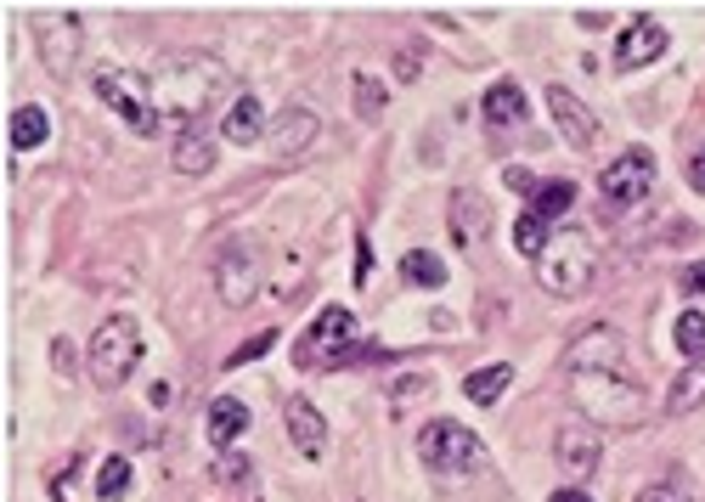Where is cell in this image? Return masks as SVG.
<instances>
[{"mask_svg": "<svg viewBox=\"0 0 705 502\" xmlns=\"http://www.w3.org/2000/svg\"><path fill=\"white\" fill-rule=\"evenodd\" d=\"M147 79H153L158 114L182 119V125H198V119L232 91V73H226L215 57H204V51H169V57L153 62Z\"/></svg>", "mask_w": 705, "mask_h": 502, "instance_id": "6da1fadb", "label": "cell"}, {"mask_svg": "<svg viewBox=\"0 0 705 502\" xmlns=\"http://www.w3.org/2000/svg\"><path fill=\"white\" fill-rule=\"evenodd\" d=\"M570 401L598 430H644L655 417V395L633 373H570Z\"/></svg>", "mask_w": 705, "mask_h": 502, "instance_id": "7a4b0ae2", "label": "cell"}, {"mask_svg": "<svg viewBox=\"0 0 705 502\" xmlns=\"http://www.w3.org/2000/svg\"><path fill=\"white\" fill-rule=\"evenodd\" d=\"M593 277H598V255H593L587 232L565 226V232L548 243V255L537 260V283H542V294H554V299H576V294L593 288Z\"/></svg>", "mask_w": 705, "mask_h": 502, "instance_id": "3957f363", "label": "cell"}, {"mask_svg": "<svg viewBox=\"0 0 705 502\" xmlns=\"http://www.w3.org/2000/svg\"><path fill=\"white\" fill-rule=\"evenodd\" d=\"M136 362H141V327H136V316H108L102 327H97V339H91V351H85V367H91V384L102 390V395H114L130 373H136Z\"/></svg>", "mask_w": 705, "mask_h": 502, "instance_id": "277c9868", "label": "cell"}, {"mask_svg": "<svg viewBox=\"0 0 705 502\" xmlns=\"http://www.w3.org/2000/svg\"><path fill=\"white\" fill-rule=\"evenodd\" d=\"M91 91L136 130V136H158V102H153V79L130 73V68H97Z\"/></svg>", "mask_w": 705, "mask_h": 502, "instance_id": "5b68a950", "label": "cell"}, {"mask_svg": "<svg viewBox=\"0 0 705 502\" xmlns=\"http://www.w3.org/2000/svg\"><path fill=\"white\" fill-rule=\"evenodd\" d=\"M418 457H423V469H434V474H469V469L486 463L480 435H469L458 417H429L423 435H418Z\"/></svg>", "mask_w": 705, "mask_h": 502, "instance_id": "8992f818", "label": "cell"}, {"mask_svg": "<svg viewBox=\"0 0 705 502\" xmlns=\"http://www.w3.org/2000/svg\"><path fill=\"white\" fill-rule=\"evenodd\" d=\"M350 333H356V316H350L344 305H327L311 327H305V339H300V367H316V373H327V367H344L350 362Z\"/></svg>", "mask_w": 705, "mask_h": 502, "instance_id": "52a82bcc", "label": "cell"}, {"mask_svg": "<svg viewBox=\"0 0 705 502\" xmlns=\"http://www.w3.org/2000/svg\"><path fill=\"white\" fill-rule=\"evenodd\" d=\"M215 294L232 311L260 294V243L254 237H232L221 255H215Z\"/></svg>", "mask_w": 705, "mask_h": 502, "instance_id": "ba28073f", "label": "cell"}, {"mask_svg": "<svg viewBox=\"0 0 705 502\" xmlns=\"http://www.w3.org/2000/svg\"><path fill=\"white\" fill-rule=\"evenodd\" d=\"M35 46H40V62L51 79H68L79 51H85V23L79 12H40L35 18Z\"/></svg>", "mask_w": 705, "mask_h": 502, "instance_id": "9c48e42d", "label": "cell"}, {"mask_svg": "<svg viewBox=\"0 0 705 502\" xmlns=\"http://www.w3.org/2000/svg\"><path fill=\"white\" fill-rule=\"evenodd\" d=\"M649 187H655V152H644V147H627V152L598 176V193H604L609 209H633V204H644Z\"/></svg>", "mask_w": 705, "mask_h": 502, "instance_id": "30bf717a", "label": "cell"}, {"mask_svg": "<svg viewBox=\"0 0 705 502\" xmlns=\"http://www.w3.org/2000/svg\"><path fill=\"white\" fill-rule=\"evenodd\" d=\"M570 373H627V345L615 327H581L565 356Z\"/></svg>", "mask_w": 705, "mask_h": 502, "instance_id": "8fae6325", "label": "cell"}, {"mask_svg": "<svg viewBox=\"0 0 705 502\" xmlns=\"http://www.w3.org/2000/svg\"><path fill=\"white\" fill-rule=\"evenodd\" d=\"M666 46H672V35H666L655 18H633V23L621 29V40H615V68H621V73L649 68L655 57H666Z\"/></svg>", "mask_w": 705, "mask_h": 502, "instance_id": "7c38bea8", "label": "cell"}, {"mask_svg": "<svg viewBox=\"0 0 705 502\" xmlns=\"http://www.w3.org/2000/svg\"><path fill=\"white\" fill-rule=\"evenodd\" d=\"M548 114H554V125H559V136L570 141V147H593L598 141V114L576 97V91H565V86H548Z\"/></svg>", "mask_w": 705, "mask_h": 502, "instance_id": "4fadbf2b", "label": "cell"}, {"mask_svg": "<svg viewBox=\"0 0 705 502\" xmlns=\"http://www.w3.org/2000/svg\"><path fill=\"white\" fill-rule=\"evenodd\" d=\"M554 457H559L565 480H570V485H581V480H593V469H598V457H604V441H598L593 430L570 424V430H559V435H554Z\"/></svg>", "mask_w": 705, "mask_h": 502, "instance_id": "5bb4252c", "label": "cell"}, {"mask_svg": "<svg viewBox=\"0 0 705 502\" xmlns=\"http://www.w3.org/2000/svg\"><path fill=\"white\" fill-rule=\"evenodd\" d=\"M322 136V119L311 114V108H300V102H288L277 119H272V152L277 158H300V152H311V141Z\"/></svg>", "mask_w": 705, "mask_h": 502, "instance_id": "9a60e30c", "label": "cell"}, {"mask_svg": "<svg viewBox=\"0 0 705 502\" xmlns=\"http://www.w3.org/2000/svg\"><path fill=\"white\" fill-rule=\"evenodd\" d=\"M215 158H221L215 130H209V125H182V136H175V147H169V170H182V176H209Z\"/></svg>", "mask_w": 705, "mask_h": 502, "instance_id": "2e32d148", "label": "cell"}, {"mask_svg": "<svg viewBox=\"0 0 705 502\" xmlns=\"http://www.w3.org/2000/svg\"><path fill=\"white\" fill-rule=\"evenodd\" d=\"M283 424H288V441H294L305 457H322V452H327V417H322L305 395H288V401H283Z\"/></svg>", "mask_w": 705, "mask_h": 502, "instance_id": "e0dca14e", "label": "cell"}, {"mask_svg": "<svg viewBox=\"0 0 705 502\" xmlns=\"http://www.w3.org/2000/svg\"><path fill=\"white\" fill-rule=\"evenodd\" d=\"M486 232H491L486 198H480L474 187H458V193H452V243H458V248H474V243H486Z\"/></svg>", "mask_w": 705, "mask_h": 502, "instance_id": "ac0fdd59", "label": "cell"}, {"mask_svg": "<svg viewBox=\"0 0 705 502\" xmlns=\"http://www.w3.org/2000/svg\"><path fill=\"white\" fill-rule=\"evenodd\" d=\"M243 430H248V406L237 395H215L209 401V446L215 452H232L243 441Z\"/></svg>", "mask_w": 705, "mask_h": 502, "instance_id": "d6986e66", "label": "cell"}, {"mask_svg": "<svg viewBox=\"0 0 705 502\" xmlns=\"http://www.w3.org/2000/svg\"><path fill=\"white\" fill-rule=\"evenodd\" d=\"M221 136H226L232 147L266 141V136H272V125H266V108H260V97H237V102H232V114H226V125H221Z\"/></svg>", "mask_w": 705, "mask_h": 502, "instance_id": "ffe728a7", "label": "cell"}, {"mask_svg": "<svg viewBox=\"0 0 705 502\" xmlns=\"http://www.w3.org/2000/svg\"><path fill=\"white\" fill-rule=\"evenodd\" d=\"M480 114H486V125L508 130V125H519V119H525V91L513 86V79H497V86L486 91V102H480Z\"/></svg>", "mask_w": 705, "mask_h": 502, "instance_id": "44dd1931", "label": "cell"}, {"mask_svg": "<svg viewBox=\"0 0 705 502\" xmlns=\"http://www.w3.org/2000/svg\"><path fill=\"white\" fill-rule=\"evenodd\" d=\"M694 406H705V356L688 362V367L672 378V390H666V412H672V417H683V412H694Z\"/></svg>", "mask_w": 705, "mask_h": 502, "instance_id": "7402d4cb", "label": "cell"}, {"mask_svg": "<svg viewBox=\"0 0 705 502\" xmlns=\"http://www.w3.org/2000/svg\"><path fill=\"white\" fill-rule=\"evenodd\" d=\"M401 277L412 283V288H447V260H440V255H429V248H407V255H401Z\"/></svg>", "mask_w": 705, "mask_h": 502, "instance_id": "603a6c76", "label": "cell"}, {"mask_svg": "<svg viewBox=\"0 0 705 502\" xmlns=\"http://www.w3.org/2000/svg\"><path fill=\"white\" fill-rule=\"evenodd\" d=\"M513 384V367L508 362H497V367H480V373H469L463 378V395L474 401V406H497V395Z\"/></svg>", "mask_w": 705, "mask_h": 502, "instance_id": "cb8c5ba5", "label": "cell"}, {"mask_svg": "<svg viewBox=\"0 0 705 502\" xmlns=\"http://www.w3.org/2000/svg\"><path fill=\"white\" fill-rule=\"evenodd\" d=\"M46 136H51V119H46V108H18V114H12V147H18V152H35V147H46Z\"/></svg>", "mask_w": 705, "mask_h": 502, "instance_id": "d4e9b609", "label": "cell"}, {"mask_svg": "<svg viewBox=\"0 0 705 502\" xmlns=\"http://www.w3.org/2000/svg\"><path fill=\"white\" fill-rule=\"evenodd\" d=\"M548 243H554V237H548V220H542V215L525 209V215L513 220V248H519L525 260H542V255H548Z\"/></svg>", "mask_w": 705, "mask_h": 502, "instance_id": "484cf974", "label": "cell"}, {"mask_svg": "<svg viewBox=\"0 0 705 502\" xmlns=\"http://www.w3.org/2000/svg\"><path fill=\"white\" fill-rule=\"evenodd\" d=\"M136 491V474H130V457H108L102 469H97V496L102 502H125Z\"/></svg>", "mask_w": 705, "mask_h": 502, "instance_id": "4316f807", "label": "cell"}, {"mask_svg": "<svg viewBox=\"0 0 705 502\" xmlns=\"http://www.w3.org/2000/svg\"><path fill=\"white\" fill-rule=\"evenodd\" d=\"M570 204H576V181H542V187H537V198H531V215H542V220L554 226Z\"/></svg>", "mask_w": 705, "mask_h": 502, "instance_id": "83f0119b", "label": "cell"}, {"mask_svg": "<svg viewBox=\"0 0 705 502\" xmlns=\"http://www.w3.org/2000/svg\"><path fill=\"white\" fill-rule=\"evenodd\" d=\"M677 351H683L688 362L705 356V316H699V311H683V316H677Z\"/></svg>", "mask_w": 705, "mask_h": 502, "instance_id": "f1b7e54d", "label": "cell"}, {"mask_svg": "<svg viewBox=\"0 0 705 502\" xmlns=\"http://www.w3.org/2000/svg\"><path fill=\"white\" fill-rule=\"evenodd\" d=\"M356 114H362V119H379V114H384V79L356 73Z\"/></svg>", "mask_w": 705, "mask_h": 502, "instance_id": "f546056e", "label": "cell"}, {"mask_svg": "<svg viewBox=\"0 0 705 502\" xmlns=\"http://www.w3.org/2000/svg\"><path fill=\"white\" fill-rule=\"evenodd\" d=\"M272 345H277V333H272V327H266V333H254V339H248V345H237V351L226 356V367H243V362H260V356H266Z\"/></svg>", "mask_w": 705, "mask_h": 502, "instance_id": "4dcf8cb0", "label": "cell"}, {"mask_svg": "<svg viewBox=\"0 0 705 502\" xmlns=\"http://www.w3.org/2000/svg\"><path fill=\"white\" fill-rule=\"evenodd\" d=\"M638 502H688V485H683V474H666L660 485H649Z\"/></svg>", "mask_w": 705, "mask_h": 502, "instance_id": "1f68e13d", "label": "cell"}, {"mask_svg": "<svg viewBox=\"0 0 705 502\" xmlns=\"http://www.w3.org/2000/svg\"><path fill=\"white\" fill-rule=\"evenodd\" d=\"M502 181H508L513 193H525V198H537V187H542L531 170H519V164H513V170H502Z\"/></svg>", "mask_w": 705, "mask_h": 502, "instance_id": "d6a6232c", "label": "cell"}, {"mask_svg": "<svg viewBox=\"0 0 705 502\" xmlns=\"http://www.w3.org/2000/svg\"><path fill=\"white\" fill-rule=\"evenodd\" d=\"M418 62H423V40H412V46L395 57V73H401V79H418Z\"/></svg>", "mask_w": 705, "mask_h": 502, "instance_id": "836d02e7", "label": "cell"}, {"mask_svg": "<svg viewBox=\"0 0 705 502\" xmlns=\"http://www.w3.org/2000/svg\"><path fill=\"white\" fill-rule=\"evenodd\" d=\"M74 362H79L74 345H68V339H51V367H57V373H74Z\"/></svg>", "mask_w": 705, "mask_h": 502, "instance_id": "e575fe53", "label": "cell"}, {"mask_svg": "<svg viewBox=\"0 0 705 502\" xmlns=\"http://www.w3.org/2000/svg\"><path fill=\"white\" fill-rule=\"evenodd\" d=\"M373 277V248H368V237H356V283H368Z\"/></svg>", "mask_w": 705, "mask_h": 502, "instance_id": "d590c367", "label": "cell"}, {"mask_svg": "<svg viewBox=\"0 0 705 502\" xmlns=\"http://www.w3.org/2000/svg\"><path fill=\"white\" fill-rule=\"evenodd\" d=\"M688 187H694V193L705 198V147H699V152L688 158Z\"/></svg>", "mask_w": 705, "mask_h": 502, "instance_id": "8d00e7d4", "label": "cell"}, {"mask_svg": "<svg viewBox=\"0 0 705 502\" xmlns=\"http://www.w3.org/2000/svg\"><path fill=\"white\" fill-rule=\"evenodd\" d=\"M215 474H221V480H248V463H243V457H221Z\"/></svg>", "mask_w": 705, "mask_h": 502, "instance_id": "74e56055", "label": "cell"}, {"mask_svg": "<svg viewBox=\"0 0 705 502\" xmlns=\"http://www.w3.org/2000/svg\"><path fill=\"white\" fill-rule=\"evenodd\" d=\"M683 288H688V294H705V260L683 272Z\"/></svg>", "mask_w": 705, "mask_h": 502, "instance_id": "f35d334b", "label": "cell"}, {"mask_svg": "<svg viewBox=\"0 0 705 502\" xmlns=\"http://www.w3.org/2000/svg\"><path fill=\"white\" fill-rule=\"evenodd\" d=\"M548 502H593V496H587V491H581V485H559V491H554V496H548Z\"/></svg>", "mask_w": 705, "mask_h": 502, "instance_id": "ab89813d", "label": "cell"}]
</instances>
